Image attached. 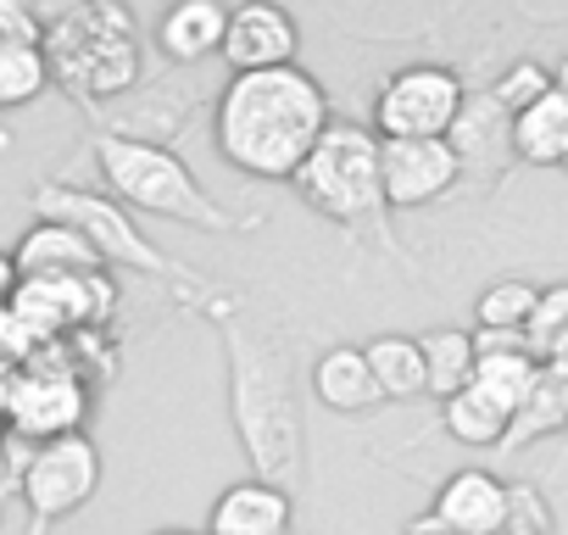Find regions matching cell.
<instances>
[{"label":"cell","instance_id":"1","mask_svg":"<svg viewBox=\"0 0 568 535\" xmlns=\"http://www.w3.org/2000/svg\"><path fill=\"white\" fill-rule=\"evenodd\" d=\"M329 123V95L302 62L267 73H229L212 107V145L245 179L291 184Z\"/></svg>","mask_w":568,"mask_h":535},{"label":"cell","instance_id":"2","mask_svg":"<svg viewBox=\"0 0 568 535\" xmlns=\"http://www.w3.org/2000/svg\"><path fill=\"white\" fill-rule=\"evenodd\" d=\"M223 352H229V413L240 452L251 457L256 480L296 491L307 474V418L291 346L262 324L223 313Z\"/></svg>","mask_w":568,"mask_h":535},{"label":"cell","instance_id":"3","mask_svg":"<svg viewBox=\"0 0 568 535\" xmlns=\"http://www.w3.org/2000/svg\"><path fill=\"white\" fill-rule=\"evenodd\" d=\"M95 168H101V179H106L118 206H134V212L184 223V229H206V234H245V229H256L251 218L229 212L190 173V162L173 145L134 140V134H101L95 140Z\"/></svg>","mask_w":568,"mask_h":535},{"label":"cell","instance_id":"4","mask_svg":"<svg viewBox=\"0 0 568 535\" xmlns=\"http://www.w3.org/2000/svg\"><path fill=\"white\" fill-rule=\"evenodd\" d=\"M291 190L324 212L329 223L352 229V234H374L379 245H396L385 218V173H379V134L368 123H329L324 140L313 145V157L302 162V173L291 179Z\"/></svg>","mask_w":568,"mask_h":535},{"label":"cell","instance_id":"5","mask_svg":"<svg viewBox=\"0 0 568 535\" xmlns=\"http://www.w3.org/2000/svg\"><path fill=\"white\" fill-rule=\"evenodd\" d=\"M45 62L51 79L73 101H112L140 79V34L123 7H68L45 18Z\"/></svg>","mask_w":568,"mask_h":535},{"label":"cell","instance_id":"6","mask_svg":"<svg viewBox=\"0 0 568 535\" xmlns=\"http://www.w3.org/2000/svg\"><path fill=\"white\" fill-rule=\"evenodd\" d=\"M34 218L79 229V234L101 251V262H106V268H134V274H145V280L168 285L179 302L206 296V285L190 274V268H184V262H173L162 245H151V240L140 234V223L129 218V206H118V201H112V195H101V190H79V184H40V190H34Z\"/></svg>","mask_w":568,"mask_h":535},{"label":"cell","instance_id":"7","mask_svg":"<svg viewBox=\"0 0 568 535\" xmlns=\"http://www.w3.org/2000/svg\"><path fill=\"white\" fill-rule=\"evenodd\" d=\"M468 90L440 62H407L396 68L374 95V134L379 140H446Z\"/></svg>","mask_w":568,"mask_h":535},{"label":"cell","instance_id":"8","mask_svg":"<svg viewBox=\"0 0 568 535\" xmlns=\"http://www.w3.org/2000/svg\"><path fill=\"white\" fill-rule=\"evenodd\" d=\"M90 418V385L73 363H51V352H40L18 385H12V413H7V441L23 446H51L62 435H84Z\"/></svg>","mask_w":568,"mask_h":535},{"label":"cell","instance_id":"9","mask_svg":"<svg viewBox=\"0 0 568 535\" xmlns=\"http://www.w3.org/2000/svg\"><path fill=\"white\" fill-rule=\"evenodd\" d=\"M101 446L90 435H62L51 446H34V457L23 463L18 474V491L29 502V518H34V535L73 518L79 507H90V496L101 491Z\"/></svg>","mask_w":568,"mask_h":535},{"label":"cell","instance_id":"10","mask_svg":"<svg viewBox=\"0 0 568 535\" xmlns=\"http://www.w3.org/2000/svg\"><path fill=\"white\" fill-rule=\"evenodd\" d=\"M379 173H385V206L418 212L457 190L463 157L452 140H379Z\"/></svg>","mask_w":568,"mask_h":535},{"label":"cell","instance_id":"11","mask_svg":"<svg viewBox=\"0 0 568 535\" xmlns=\"http://www.w3.org/2000/svg\"><path fill=\"white\" fill-rule=\"evenodd\" d=\"M229 73H267V68H296L302 57V23L273 7V0H251V7L229 12V34L223 51Z\"/></svg>","mask_w":568,"mask_h":535},{"label":"cell","instance_id":"12","mask_svg":"<svg viewBox=\"0 0 568 535\" xmlns=\"http://www.w3.org/2000/svg\"><path fill=\"white\" fill-rule=\"evenodd\" d=\"M507 480H496L490 468H457L440 480L435 491V518L457 535H501L507 529Z\"/></svg>","mask_w":568,"mask_h":535},{"label":"cell","instance_id":"13","mask_svg":"<svg viewBox=\"0 0 568 535\" xmlns=\"http://www.w3.org/2000/svg\"><path fill=\"white\" fill-rule=\"evenodd\" d=\"M12 262H18L23 280H84V274H101V268H106L101 251L79 229L45 223V218H34L23 229V240L12 245Z\"/></svg>","mask_w":568,"mask_h":535},{"label":"cell","instance_id":"14","mask_svg":"<svg viewBox=\"0 0 568 535\" xmlns=\"http://www.w3.org/2000/svg\"><path fill=\"white\" fill-rule=\"evenodd\" d=\"M296 524V496L267 480H234L212 502V535H291Z\"/></svg>","mask_w":568,"mask_h":535},{"label":"cell","instance_id":"15","mask_svg":"<svg viewBox=\"0 0 568 535\" xmlns=\"http://www.w3.org/2000/svg\"><path fill=\"white\" fill-rule=\"evenodd\" d=\"M223 34H229V7H217V0H179L156 23V51L179 68H195L223 51Z\"/></svg>","mask_w":568,"mask_h":535},{"label":"cell","instance_id":"16","mask_svg":"<svg viewBox=\"0 0 568 535\" xmlns=\"http://www.w3.org/2000/svg\"><path fill=\"white\" fill-rule=\"evenodd\" d=\"M313 396L329 413H368V407H379V385H374V369H368L363 346H329L313 363Z\"/></svg>","mask_w":568,"mask_h":535},{"label":"cell","instance_id":"17","mask_svg":"<svg viewBox=\"0 0 568 535\" xmlns=\"http://www.w3.org/2000/svg\"><path fill=\"white\" fill-rule=\"evenodd\" d=\"M507 140H513V157L524 168H562L568 162V95L551 90L546 101H535L529 112H518L513 129H507Z\"/></svg>","mask_w":568,"mask_h":535},{"label":"cell","instance_id":"18","mask_svg":"<svg viewBox=\"0 0 568 535\" xmlns=\"http://www.w3.org/2000/svg\"><path fill=\"white\" fill-rule=\"evenodd\" d=\"M363 357L374 369L379 402H418V396H429V369H424L418 335H374L363 346Z\"/></svg>","mask_w":568,"mask_h":535},{"label":"cell","instance_id":"19","mask_svg":"<svg viewBox=\"0 0 568 535\" xmlns=\"http://www.w3.org/2000/svg\"><path fill=\"white\" fill-rule=\"evenodd\" d=\"M440 424H446V435H452L457 446L501 452V446H507V430H513V413H507L496 396H485L479 385H468V391H457L452 402H440Z\"/></svg>","mask_w":568,"mask_h":535},{"label":"cell","instance_id":"20","mask_svg":"<svg viewBox=\"0 0 568 535\" xmlns=\"http://www.w3.org/2000/svg\"><path fill=\"white\" fill-rule=\"evenodd\" d=\"M557 430H568V380L540 363L529 396H524L518 413H513V430H507V446H501V452H524V446H535V441H546V435H557Z\"/></svg>","mask_w":568,"mask_h":535},{"label":"cell","instance_id":"21","mask_svg":"<svg viewBox=\"0 0 568 535\" xmlns=\"http://www.w3.org/2000/svg\"><path fill=\"white\" fill-rule=\"evenodd\" d=\"M418 346H424V369H429V396L435 402H452L457 391L474 385V369H479L474 330H429V335H418Z\"/></svg>","mask_w":568,"mask_h":535},{"label":"cell","instance_id":"22","mask_svg":"<svg viewBox=\"0 0 568 535\" xmlns=\"http://www.w3.org/2000/svg\"><path fill=\"white\" fill-rule=\"evenodd\" d=\"M51 90L45 46H0V112L29 107Z\"/></svg>","mask_w":568,"mask_h":535},{"label":"cell","instance_id":"23","mask_svg":"<svg viewBox=\"0 0 568 535\" xmlns=\"http://www.w3.org/2000/svg\"><path fill=\"white\" fill-rule=\"evenodd\" d=\"M535 296H540V285H524V280H496V285H485L479 302H474V330L524 335V330H529V313H535Z\"/></svg>","mask_w":568,"mask_h":535},{"label":"cell","instance_id":"24","mask_svg":"<svg viewBox=\"0 0 568 535\" xmlns=\"http://www.w3.org/2000/svg\"><path fill=\"white\" fill-rule=\"evenodd\" d=\"M557 90V79H551V68L546 62H535V57H518V62H507L496 79H490V101L507 112V118H518V112H529L535 101H546Z\"/></svg>","mask_w":568,"mask_h":535},{"label":"cell","instance_id":"25","mask_svg":"<svg viewBox=\"0 0 568 535\" xmlns=\"http://www.w3.org/2000/svg\"><path fill=\"white\" fill-rule=\"evenodd\" d=\"M535 374H540V363H535L529 352H507V357H479V369H474V385H479L485 396H496L507 413H518V402L529 396Z\"/></svg>","mask_w":568,"mask_h":535},{"label":"cell","instance_id":"26","mask_svg":"<svg viewBox=\"0 0 568 535\" xmlns=\"http://www.w3.org/2000/svg\"><path fill=\"white\" fill-rule=\"evenodd\" d=\"M562 335H568V285H546V291L535 296V313H529L524 341H529V352L546 363V352H551Z\"/></svg>","mask_w":568,"mask_h":535},{"label":"cell","instance_id":"27","mask_svg":"<svg viewBox=\"0 0 568 535\" xmlns=\"http://www.w3.org/2000/svg\"><path fill=\"white\" fill-rule=\"evenodd\" d=\"M40 352H45V341H40L12 307H0V369H7V374H23Z\"/></svg>","mask_w":568,"mask_h":535},{"label":"cell","instance_id":"28","mask_svg":"<svg viewBox=\"0 0 568 535\" xmlns=\"http://www.w3.org/2000/svg\"><path fill=\"white\" fill-rule=\"evenodd\" d=\"M0 46H45V18L23 0H0Z\"/></svg>","mask_w":568,"mask_h":535},{"label":"cell","instance_id":"29","mask_svg":"<svg viewBox=\"0 0 568 535\" xmlns=\"http://www.w3.org/2000/svg\"><path fill=\"white\" fill-rule=\"evenodd\" d=\"M18 285H23V274H18V262H12V251H0V307H12Z\"/></svg>","mask_w":568,"mask_h":535},{"label":"cell","instance_id":"30","mask_svg":"<svg viewBox=\"0 0 568 535\" xmlns=\"http://www.w3.org/2000/svg\"><path fill=\"white\" fill-rule=\"evenodd\" d=\"M402 535H457V529H446V524H440L435 513H418V518H413V524H407Z\"/></svg>","mask_w":568,"mask_h":535},{"label":"cell","instance_id":"31","mask_svg":"<svg viewBox=\"0 0 568 535\" xmlns=\"http://www.w3.org/2000/svg\"><path fill=\"white\" fill-rule=\"evenodd\" d=\"M12 385H18V374L0 369V430H7V413H12Z\"/></svg>","mask_w":568,"mask_h":535},{"label":"cell","instance_id":"32","mask_svg":"<svg viewBox=\"0 0 568 535\" xmlns=\"http://www.w3.org/2000/svg\"><path fill=\"white\" fill-rule=\"evenodd\" d=\"M546 369H557V374L568 380V335H562V341H557V346L546 352Z\"/></svg>","mask_w":568,"mask_h":535},{"label":"cell","instance_id":"33","mask_svg":"<svg viewBox=\"0 0 568 535\" xmlns=\"http://www.w3.org/2000/svg\"><path fill=\"white\" fill-rule=\"evenodd\" d=\"M501 535H551V529H540V524H524V518H507V529Z\"/></svg>","mask_w":568,"mask_h":535},{"label":"cell","instance_id":"34","mask_svg":"<svg viewBox=\"0 0 568 535\" xmlns=\"http://www.w3.org/2000/svg\"><path fill=\"white\" fill-rule=\"evenodd\" d=\"M551 79H557V90H562V95H568V57H562V62H557V68H551Z\"/></svg>","mask_w":568,"mask_h":535},{"label":"cell","instance_id":"35","mask_svg":"<svg viewBox=\"0 0 568 535\" xmlns=\"http://www.w3.org/2000/svg\"><path fill=\"white\" fill-rule=\"evenodd\" d=\"M562 173H568V162H562Z\"/></svg>","mask_w":568,"mask_h":535}]
</instances>
